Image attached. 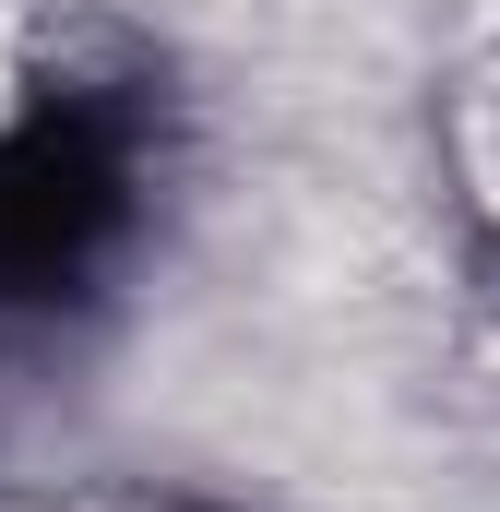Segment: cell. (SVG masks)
<instances>
[{"label": "cell", "mask_w": 500, "mask_h": 512, "mask_svg": "<svg viewBox=\"0 0 500 512\" xmlns=\"http://www.w3.org/2000/svg\"><path fill=\"white\" fill-rule=\"evenodd\" d=\"M155 203V96L48 72L0 108V334L84 310Z\"/></svg>", "instance_id": "6da1fadb"}, {"label": "cell", "mask_w": 500, "mask_h": 512, "mask_svg": "<svg viewBox=\"0 0 500 512\" xmlns=\"http://www.w3.org/2000/svg\"><path fill=\"white\" fill-rule=\"evenodd\" d=\"M96 512H215V501H96Z\"/></svg>", "instance_id": "7a4b0ae2"}]
</instances>
